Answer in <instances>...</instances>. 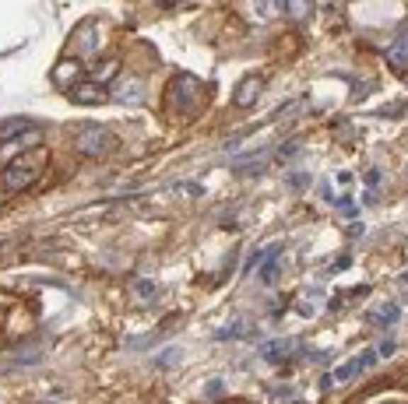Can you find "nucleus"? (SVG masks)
<instances>
[{
  "label": "nucleus",
  "mask_w": 408,
  "mask_h": 404,
  "mask_svg": "<svg viewBox=\"0 0 408 404\" xmlns=\"http://www.w3.org/2000/svg\"><path fill=\"white\" fill-rule=\"evenodd\" d=\"M341 267H348V253H341V257H338V260L331 264V271H327V275H338Z\"/></svg>",
  "instance_id": "obj_23"
},
{
  "label": "nucleus",
  "mask_w": 408,
  "mask_h": 404,
  "mask_svg": "<svg viewBox=\"0 0 408 404\" xmlns=\"http://www.w3.org/2000/svg\"><path fill=\"white\" fill-rule=\"evenodd\" d=\"M293 309H296L300 316H313V313L320 309V292H317V296H313V292H303V296L296 299V306H293Z\"/></svg>",
  "instance_id": "obj_17"
},
{
  "label": "nucleus",
  "mask_w": 408,
  "mask_h": 404,
  "mask_svg": "<svg viewBox=\"0 0 408 404\" xmlns=\"http://www.w3.org/2000/svg\"><path fill=\"white\" fill-rule=\"evenodd\" d=\"M387 64H391L395 71H408V25H402L398 35L391 39V46H387Z\"/></svg>",
  "instance_id": "obj_10"
},
{
  "label": "nucleus",
  "mask_w": 408,
  "mask_h": 404,
  "mask_svg": "<svg viewBox=\"0 0 408 404\" xmlns=\"http://www.w3.org/2000/svg\"><path fill=\"white\" fill-rule=\"evenodd\" d=\"M402 112H408V102H395V105L377 109V116H402Z\"/></svg>",
  "instance_id": "obj_20"
},
{
  "label": "nucleus",
  "mask_w": 408,
  "mask_h": 404,
  "mask_svg": "<svg viewBox=\"0 0 408 404\" xmlns=\"http://www.w3.org/2000/svg\"><path fill=\"white\" fill-rule=\"evenodd\" d=\"M405 81H408V74H405Z\"/></svg>",
  "instance_id": "obj_28"
},
{
  "label": "nucleus",
  "mask_w": 408,
  "mask_h": 404,
  "mask_svg": "<svg viewBox=\"0 0 408 404\" xmlns=\"http://www.w3.org/2000/svg\"><path fill=\"white\" fill-rule=\"evenodd\" d=\"M300 151V141H293V144H282L278 148V158H289V155H296Z\"/></svg>",
  "instance_id": "obj_22"
},
{
  "label": "nucleus",
  "mask_w": 408,
  "mask_h": 404,
  "mask_svg": "<svg viewBox=\"0 0 408 404\" xmlns=\"http://www.w3.org/2000/svg\"><path fill=\"white\" fill-rule=\"evenodd\" d=\"M377 362V352L370 348V352H359L356 359H348V362H341V366H334V373L324 380V387H331V383H348V380H356V376H363L370 366Z\"/></svg>",
  "instance_id": "obj_5"
},
{
  "label": "nucleus",
  "mask_w": 408,
  "mask_h": 404,
  "mask_svg": "<svg viewBox=\"0 0 408 404\" xmlns=\"http://www.w3.org/2000/svg\"><path fill=\"white\" fill-rule=\"evenodd\" d=\"M391 352H395V341H391V337H387V341H384V345H380V348H377V359H380V355H391Z\"/></svg>",
  "instance_id": "obj_25"
},
{
  "label": "nucleus",
  "mask_w": 408,
  "mask_h": 404,
  "mask_svg": "<svg viewBox=\"0 0 408 404\" xmlns=\"http://www.w3.org/2000/svg\"><path fill=\"white\" fill-rule=\"evenodd\" d=\"M109 96L116 102H123V105H144L148 88H144V78H137V74H120V78L113 81Z\"/></svg>",
  "instance_id": "obj_4"
},
{
  "label": "nucleus",
  "mask_w": 408,
  "mask_h": 404,
  "mask_svg": "<svg viewBox=\"0 0 408 404\" xmlns=\"http://www.w3.org/2000/svg\"><path fill=\"white\" fill-rule=\"evenodd\" d=\"M278 257H282V243H271L268 250H261V285L278 282Z\"/></svg>",
  "instance_id": "obj_11"
},
{
  "label": "nucleus",
  "mask_w": 408,
  "mask_h": 404,
  "mask_svg": "<svg viewBox=\"0 0 408 404\" xmlns=\"http://www.w3.org/2000/svg\"><path fill=\"white\" fill-rule=\"evenodd\" d=\"M296 348H300L296 337H278V341H264V345H261V355H264L268 362H285V359H293Z\"/></svg>",
  "instance_id": "obj_12"
},
{
  "label": "nucleus",
  "mask_w": 408,
  "mask_h": 404,
  "mask_svg": "<svg viewBox=\"0 0 408 404\" xmlns=\"http://www.w3.org/2000/svg\"><path fill=\"white\" fill-rule=\"evenodd\" d=\"M261 92H264V78L261 74H246V78H239V85L232 92V102L239 109H254L261 102Z\"/></svg>",
  "instance_id": "obj_6"
},
{
  "label": "nucleus",
  "mask_w": 408,
  "mask_h": 404,
  "mask_svg": "<svg viewBox=\"0 0 408 404\" xmlns=\"http://www.w3.org/2000/svg\"><path fill=\"white\" fill-rule=\"evenodd\" d=\"M180 355H183L180 348H166V352H162V355L155 359V366H159V369H169V366H180Z\"/></svg>",
  "instance_id": "obj_19"
},
{
  "label": "nucleus",
  "mask_w": 408,
  "mask_h": 404,
  "mask_svg": "<svg viewBox=\"0 0 408 404\" xmlns=\"http://www.w3.org/2000/svg\"><path fill=\"white\" fill-rule=\"evenodd\" d=\"M46 158H50V155H46V148H32V151L18 155L14 162H7V166H4V173H0V187H4V194H18V190L32 187V183L42 176Z\"/></svg>",
  "instance_id": "obj_1"
},
{
  "label": "nucleus",
  "mask_w": 408,
  "mask_h": 404,
  "mask_svg": "<svg viewBox=\"0 0 408 404\" xmlns=\"http://www.w3.org/2000/svg\"><path fill=\"white\" fill-rule=\"evenodd\" d=\"M370 320H373V327H391V323H398V320H402V306H398V303L377 306V309L370 313Z\"/></svg>",
  "instance_id": "obj_15"
},
{
  "label": "nucleus",
  "mask_w": 408,
  "mask_h": 404,
  "mask_svg": "<svg viewBox=\"0 0 408 404\" xmlns=\"http://www.w3.org/2000/svg\"><path fill=\"white\" fill-rule=\"evenodd\" d=\"M28 130H39L28 116H11V120H0V144H7V141H14V137H21V134H28Z\"/></svg>",
  "instance_id": "obj_13"
},
{
  "label": "nucleus",
  "mask_w": 408,
  "mask_h": 404,
  "mask_svg": "<svg viewBox=\"0 0 408 404\" xmlns=\"http://www.w3.org/2000/svg\"><path fill=\"white\" fill-rule=\"evenodd\" d=\"M134 292H137L141 299H148V303H152V299L159 296V285H155V282H148V278H137V282H134Z\"/></svg>",
  "instance_id": "obj_18"
},
{
  "label": "nucleus",
  "mask_w": 408,
  "mask_h": 404,
  "mask_svg": "<svg viewBox=\"0 0 408 404\" xmlns=\"http://www.w3.org/2000/svg\"><path fill=\"white\" fill-rule=\"evenodd\" d=\"M380 183V173L377 169H366V187H377Z\"/></svg>",
  "instance_id": "obj_24"
},
{
  "label": "nucleus",
  "mask_w": 408,
  "mask_h": 404,
  "mask_svg": "<svg viewBox=\"0 0 408 404\" xmlns=\"http://www.w3.org/2000/svg\"><path fill=\"white\" fill-rule=\"evenodd\" d=\"M71 102H78V105H102V102H109V88L99 85V81H81L74 92H67Z\"/></svg>",
  "instance_id": "obj_8"
},
{
  "label": "nucleus",
  "mask_w": 408,
  "mask_h": 404,
  "mask_svg": "<svg viewBox=\"0 0 408 404\" xmlns=\"http://www.w3.org/2000/svg\"><path fill=\"white\" fill-rule=\"evenodd\" d=\"M208 394H211V398H218V394H222V380H211V387H208Z\"/></svg>",
  "instance_id": "obj_26"
},
{
  "label": "nucleus",
  "mask_w": 408,
  "mask_h": 404,
  "mask_svg": "<svg viewBox=\"0 0 408 404\" xmlns=\"http://www.w3.org/2000/svg\"><path fill=\"white\" fill-rule=\"evenodd\" d=\"M254 330H250V323L246 320H236V323H229V327H222V330H215V337L218 341H229V337H250Z\"/></svg>",
  "instance_id": "obj_16"
},
{
  "label": "nucleus",
  "mask_w": 408,
  "mask_h": 404,
  "mask_svg": "<svg viewBox=\"0 0 408 404\" xmlns=\"http://www.w3.org/2000/svg\"><path fill=\"white\" fill-rule=\"evenodd\" d=\"M289 183H293L296 190H303L306 183H310V176H306V173H293V176H289Z\"/></svg>",
  "instance_id": "obj_21"
},
{
  "label": "nucleus",
  "mask_w": 408,
  "mask_h": 404,
  "mask_svg": "<svg viewBox=\"0 0 408 404\" xmlns=\"http://www.w3.org/2000/svg\"><path fill=\"white\" fill-rule=\"evenodd\" d=\"M78 151L85 155V158H106L113 148H116V137L106 130V127H99V123H89V127H81L78 130Z\"/></svg>",
  "instance_id": "obj_3"
},
{
  "label": "nucleus",
  "mask_w": 408,
  "mask_h": 404,
  "mask_svg": "<svg viewBox=\"0 0 408 404\" xmlns=\"http://www.w3.org/2000/svg\"><path fill=\"white\" fill-rule=\"evenodd\" d=\"M204 102V85L194 74H176L169 81V105L180 109V112H194Z\"/></svg>",
  "instance_id": "obj_2"
},
{
  "label": "nucleus",
  "mask_w": 408,
  "mask_h": 404,
  "mask_svg": "<svg viewBox=\"0 0 408 404\" xmlns=\"http://www.w3.org/2000/svg\"><path fill=\"white\" fill-rule=\"evenodd\" d=\"M53 85L64 88V92H74V88L81 85V64H78L74 57L60 60V64L53 67Z\"/></svg>",
  "instance_id": "obj_7"
},
{
  "label": "nucleus",
  "mask_w": 408,
  "mask_h": 404,
  "mask_svg": "<svg viewBox=\"0 0 408 404\" xmlns=\"http://www.w3.org/2000/svg\"><path fill=\"white\" fill-rule=\"evenodd\" d=\"M39 141H42V134L39 130H28V134H21V137H14V141H7V144H0V158H18V155H25V151H32V148H39Z\"/></svg>",
  "instance_id": "obj_9"
},
{
  "label": "nucleus",
  "mask_w": 408,
  "mask_h": 404,
  "mask_svg": "<svg viewBox=\"0 0 408 404\" xmlns=\"http://www.w3.org/2000/svg\"><path fill=\"white\" fill-rule=\"evenodd\" d=\"M39 362H42V348H25V352H18L14 359L0 362V369L14 373V369H28V366H39Z\"/></svg>",
  "instance_id": "obj_14"
},
{
  "label": "nucleus",
  "mask_w": 408,
  "mask_h": 404,
  "mask_svg": "<svg viewBox=\"0 0 408 404\" xmlns=\"http://www.w3.org/2000/svg\"><path fill=\"white\" fill-rule=\"evenodd\" d=\"M398 289H402V292H405V296H408V271H405V275H402V278H398Z\"/></svg>",
  "instance_id": "obj_27"
}]
</instances>
